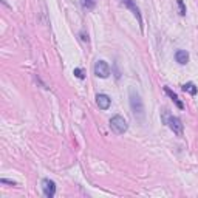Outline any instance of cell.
Listing matches in <instances>:
<instances>
[{
    "label": "cell",
    "instance_id": "cell-12",
    "mask_svg": "<svg viewBox=\"0 0 198 198\" xmlns=\"http://www.w3.org/2000/svg\"><path fill=\"white\" fill-rule=\"evenodd\" d=\"M176 5H178V9H180V16H186V5H184V0H176Z\"/></svg>",
    "mask_w": 198,
    "mask_h": 198
},
{
    "label": "cell",
    "instance_id": "cell-3",
    "mask_svg": "<svg viewBox=\"0 0 198 198\" xmlns=\"http://www.w3.org/2000/svg\"><path fill=\"white\" fill-rule=\"evenodd\" d=\"M94 74L102 79L110 76V67H108L105 60H96V64H94Z\"/></svg>",
    "mask_w": 198,
    "mask_h": 198
},
{
    "label": "cell",
    "instance_id": "cell-8",
    "mask_svg": "<svg viewBox=\"0 0 198 198\" xmlns=\"http://www.w3.org/2000/svg\"><path fill=\"white\" fill-rule=\"evenodd\" d=\"M175 60L180 65H186L189 62V53L186 50H178V51L175 53Z\"/></svg>",
    "mask_w": 198,
    "mask_h": 198
},
{
    "label": "cell",
    "instance_id": "cell-10",
    "mask_svg": "<svg viewBox=\"0 0 198 198\" xmlns=\"http://www.w3.org/2000/svg\"><path fill=\"white\" fill-rule=\"evenodd\" d=\"M183 91H187L189 94H192V96H195L197 91H198V88L194 82H187V84H184L183 85Z\"/></svg>",
    "mask_w": 198,
    "mask_h": 198
},
{
    "label": "cell",
    "instance_id": "cell-9",
    "mask_svg": "<svg viewBox=\"0 0 198 198\" xmlns=\"http://www.w3.org/2000/svg\"><path fill=\"white\" fill-rule=\"evenodd\" d=\"M164 91L169 94V96H170V99H172L173 102H175V104H176V107H178V108H181V110H183V108H184V104H183V102L178 99V96H176V93H173L172 90H170V88L169 87H164Z\"/></svg>",
    "mask_w": 198,
    "mask_h": 198
},
{
    "label": "cell",
    "instance_id": "cell-11",
    "mask_svg": "<svg viewBox=\"0 0 198 198\" xmlns=\"http://www.w3.org/2000/svg\"><path fill=\"white\" fill-rule=\"evenodd\" d=\"M96 2L98 0H82V6L85 9H93L96 6Z\"/></svg>",
    "mask_w": 198,
    "mask_h": 198
},
{
    "label": "cell",
    "instance_id": "cell-4",
    "mask_svg": "<svg viewBox=\"0 0 198 198\" xmlns=\"http://www.w3.org/2000/svg\"><path fill=\"white\" fill-rule=\"evenodd\" d=\"M166 125H169L170 130H172L176 136H183V122H181L180 118H176V116H172V115H170Z\"/></svg>",
    "mask_w": 198,
    "mask_h": 198
},
{
    "label": "cell",
    "instance_id": "cell-1",
    "mask_svg": "<svg viewBox=\"0 0 198 198\" xmlns=\"http://www.w3.org/2000/svg\"><path fill=\"white\" fill-rule=\"evenodd\" d=\"M128 102H130V110H132L133 118L138 122H144V118H146L144 101H142L139 91H136L133 87L128 88Z\"/></svg>",
    "mask_w": 198,
    "mask_h": 198
},
{
    "label": "cell",
    "instance_id": "cell-7",
    "mask_svg": "<svg viewBox=\"0 0 198 198\" xmlns=\"http://www.w3.org/2000/svg\"><path fill=\"white\" fill-rule=\"evenodd\" d=\"M96 104H98V107L101 108V110H107V108L110 107V104H112V99L108 98L107 94L99 93L96 96Z\"/></svg>",
    "mask_w": 198,
    "mask_h": 198
},
{
    "label": "cell",
    "instance_id": "cell-2",
    "mask_svg": "<svg viewBox=\"0 0 198 198\" xmlns=\"http://www.w3.org/2000/svg\"><path fill=\"white\" fill-rule=\"evenodd\" d=\"M110 127L116 135H122V133L127 132V122L121 115H115L110 119Z\"/></svg>",
    "mask_w": 198,
    "mask_h": 198
},
{
    "label": "cell",
    "instance_id": "cell-6",
    "mask_svg": "<svg viewBox=\"0 0 198 198\" xmlns=\"http://www.w3.org/2000/svg\"><path fill=\"white\" fill-rule=\"evenodd\" d=\"M125 5H127V8H130L132 9V12H133V16L138 19V23H139V28H141V31L144 30V23H142V16H141V11H139V8L136 6V3L133 2V0H122Z\"/></svg>",
    "mask_w": 198,
    "mask_h": 198
},
{
    "label": "cell",
    "instance_id": "cell-14",
    "mask_svg": "<svg viewBox=\"0 0 198 198\" xmlns=\"http://www.w3.org/2000/svg\"><path fill=\"white\" fill-rule=\"evenodd\" d=\"M79 36H81V39H82L84 42H87V44L90 42V39H88V34H85L84 31H81V33H79Z\"/></svg>",
    "mask_w": 198,
    "mask_h": 198
},
{
    "label": "cell",
    "instance_id": "cell-13",
    "mask_svg": "<svg viewBox=\"0 0 198 198\" xmlns=\"http://www.w3.org/2000/svg\"><path fill=\"white\" fill-rule=\"evenodd\" d=\"M74 76L79 78V79H84V78H85V74H84V71L81 70V68H74Z\"/></svg>",
    "mask_w": 198,
    "mask_h": 198
},
{
    "label": "cell",
    "instance_id": "cell-5",
    "mask_svg": "<svg viewBox=\"0 0 198 198\" xmlns=\"http://www.w3.org/2000/svg\"><path fill=\"white\" fill-rule=\"evenodd\" d=\"M42 190H44V195L46 198H53L56 195V184L50 178H44L42 180Z\"/></svg>",
    "mask_w": 198,
    "mask_h": 198
},
{
    "label": "cell",
    "instance_id": "cell-15",
    "mask_svg": "<svg viewBox=\"0 0 198 198\" xmlns=\"http://www.w3.org/2000/svg\"><path fill=\"white\" fill-rule=\"evenodd\" d=\"M0 183H2V184H11V186H17V183L11 181V180H6V178H2V180H0Z\"/></svg>",
    "mask_w": 198,
    "mask_h": 198
}]
</instances>
